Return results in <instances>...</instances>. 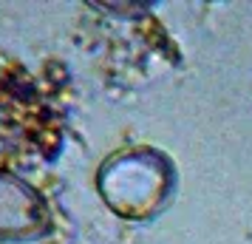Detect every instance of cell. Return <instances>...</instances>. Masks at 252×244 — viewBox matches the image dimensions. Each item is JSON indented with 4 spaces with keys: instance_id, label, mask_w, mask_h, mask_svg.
<instances>
[{
    "instance_id": "obj_1",
    "label": "cell",
    "mask_w": 252,
    "mask_h": 244,
    "mask_svg": "<svg viewBox=\"0 0 252 244\" xmlns=\"http://www.w3.org/2000/svg\"><path fill=\"white\" fill-rule=\"evenodd\" d=\"M179 174L164 151L136 145L111 153L96 171V193L114 216L125 221L156 219L176 196Z\"/></svg>"
},
{
    "instance_id": "obj_2",
    "label": "cell",
    "mask_w": 252,
    "mask_h": 244,
    "mask_svg": "<svg viewBox=\"0 0 252 244\" xmlns=\"http://www.w3.org/2000/svg\"><path fill=\"white\" fill-rule=\"evenodd\" d=\"M51 224L43 193L17 174L0 168V242H37Z\"/></svg>"
}]
</instances>
